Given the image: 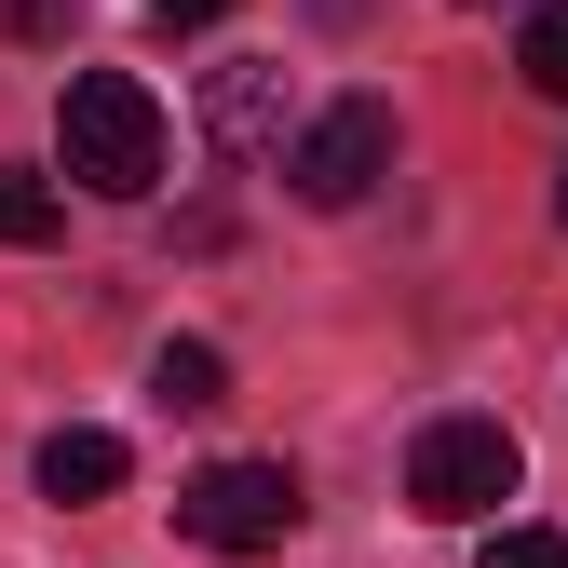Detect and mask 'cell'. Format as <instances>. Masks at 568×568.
Masks as SVG:
<instances>
[{"instance_id":"3957f363","label":"cell","mask_w":568,"mask_h":568,"mask_svg":"<svg viewBox=\"0 0 568 568\" xmlns=\"http://www.w3.org/2000/svg\"><path fill=\"white\" fill-rule=\"evenodd\" d=\"M298 515H312V501H298L284 460H203V474L176 487V528H190L203 555H284Z\"/></svg>"},{"instance_id":"ba28073f","label":"cell","mask_w":568,"mask_h":568,"mask_svg":"<svg viewBox=\"0 0 568 568\" xmlns=\"http://www.w3.org/2000/svg\"><path fill=\"white\" fill-rule=\"evenodd\" d=\"M0 244H68V190L28 176V163H0Z\"/></svg>"},{"instance_id":"5b68a950","label":"cell","mask_w":568,"mask_h":568,"mask_svg":"<svg viewBox=\"0 0 568 568\" xmlns=\"http://www.w3.org/2000/svg\"><path fill=\"white\" fill-rule=\"evenodd\" d=\"M203 135H217L231 163H271V150H284V68H271V54L203 68Z\"/></svg>"},{"instance_id":"8992f818","label":"cell","mask_w":568,"mask_h":568,"mask_svg":"<svg viewBox=\"0 0 568 568\" xmlns=\"http://www.w3.org/2000/svg\"><path fill=\"white\" fill-rule=\"evenodd\" d=\"M28 474H41V501H68V515H82V501H109V487H122L135 460H122V434L68 419V434H41V460H28Z\"/></svg>"},{"instance_id":"7a4b0ae2","label":"cell","mask_w":568,"mask_h":568,"mask_svg":"<svg viewBox=\"0 0 568 568\" xmlns=\"http://www.w3.org/2000/svg\"><path fill=\"white\" fill-rule=\"evenodd\" d=\"M528 487V447H515V419H434V434L406 447V501L434 515V528H487Z\"/></svg>"},{"instance_id":"8fae6325","label":"cell","mask_w":568,"mask_h":568,"mask_svg":"<svg viewBox=\"0 0 568 568\" xmlns=\"http://www.w3.org/2000/svg\"><path fill=\"white\" fill-rule=\"evenodd\" d=\"M82 28V0H0V41H68Z\"/></svg>"},{"instance_id":"9c48e42d","label":"cell","mask_w":568,"mask_h":568,"mask_svg":"<svg viewBox=\"0 0 568 568\" xmlns=\"http://www.w3.org/2000/svg\"><path fill=\"white\" fill-rule=\"evenodd\" d=\"M515 68H528V95H568V0H528V28H515Z\"/></svg>"},{"instance_id":"30bf717a","label":"cell","mask_w":568,"mask_h":568,"mask_svg":"<svg viewBox=\"0 0 568 568\" xmlns=\"http://www.w3.org/2000/svg\"><path fill=\"white\" fill-rule=\"evenodd\" d=\"M487 568H568V528H487Z\"/></svg>"},{"instance_id":"6da1fadb","label":"cell","mask_w":568,"mask_h":568,"mask_svg":"<svg viewBox=\"0 0 568 568\" xmlns=\"http://www.w3.org/2000/svg\"><path fill=\"white\" fill-rule=\"evenodd\" d=\"M54 163L95 203H150L163 190V95L135 82V68H82L68 109H54Z\"/></svg>"},{"instance_id":"277c9868","label":"cell","mask_w":568,"mask_h":568,"mask_svg":"<svg viewBox=\"0 0 568 568\" xmlns=\"http://www.w3.org/2000/svg\"><path fill=\"white\" fill-rule=\"evenodd\" d=\"M393 176V95H338L325 122H298V150H284V190L312 203V217H352Z\"/></svg>"},{"instance_id":"7c38bea8","label":"cell","mask_w":568,"mask_h":568,"mask_svg":"<svg viewBox=\"0 0 568 568\" xmlns=\"http://www.w3.org/2000/svg\"><path fill=\"white\" fill-rule=\"evenodd\" d=\"M231 0H150V28H217Z\"/></svg>"},{"instance_id":"4fadbf2b","label":"cell","mask_w":568,"mask_h":568,"mask_svg":"<svg viewBox=\"0 0 568 568\" xmlns=\"http://www.w3.org/2000/svg\"><path fill=\"white\" fill-rule=\"evenodd\" d=\"M555 217H568V163H555Z\"/></svg>"},{"instance_id":"52a82bcc","label":"cell","mask_w":568,"mask_h":568,"mask_svg":"<svg viewBox=\"0 0 568 568\" xmlns=\"http://www.w3.org/2000/svg\"><path fill=\"white\" fill-rule=\"evenodd\" d=\"M150 393H163V406H217V393H231V352H217V338H163V352H150Z\"/></svg>"}]
</instances>
